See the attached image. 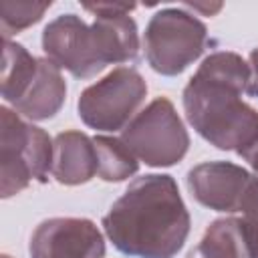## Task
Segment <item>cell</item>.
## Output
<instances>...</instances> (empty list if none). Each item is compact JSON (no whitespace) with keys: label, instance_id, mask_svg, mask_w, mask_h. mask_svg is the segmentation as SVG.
<instances>
[{"label":"cell","instance_id":"cell-1","mask_svg":"<svg viewBox=\"0 0 258 258\" xmlns=\"http://www.w3.org/2000/svg\"><path fill=\"white\" fill-rule=\"evenodd\" d=\"M250 79L248 62L232 50L208 54L181 93L194 131L222 151L240 157L258 143V111L242 101Z\"/></svg>","mask_w":258,"mask_h":258},{"label":"cell","instance_id":"cell-2","mask_svg":"<svg viewBox=\"0 0 258 258\" xmlns=\"http://www.w3.org/2000/svg\"><path fill=\"white\" fill-rule=\"evenodd\" d=\"M101 226L113 246L131 258H173L189 236V212L175 179L145 173L113 202Z\"/></svg>","mask_w":258,"mask_h":258},{"label":"cell","instance_id":"cell-3","mask_svg":"<svg viewBox=\"0 0 258 258\" xmlns=\"http://www.w3.org/2000/svg\"><path fill=\"white\" fill-rule=\"evenodd\" d=\"M42 50L50 62L75 79H91L107 64L139 60L137 22L127 14H97L89 26L75 12L52 18L42 30Z\"/></svg>","mask_w":258,"mask_h":258},{"label":"cell","instance_id":"cell-4","mask_svg":"<svg viewBox=\"0 0 258 258\" xmlns=\"http://www.w3.org/2000/svg\"><path fill=\"white\" fill-rule=\"evenodd\" d=\"M52 159L54 139L14 109L0 107V196L8 200L32 181L46 183Z\"/></svg>","mask_w":258,"mask_h":258},{"label":"cell","instance_id":"cell-5","mask_svg":"<svg viewBox=\"0 0 258 258\" xmlns=\"http://www.w3.org/2000/svg\"><path fill=\"white\" fill-rule=\"evenodd\" d=\"M212 44L206 24L185 8H163L151 16L143 34L145 58L151 71L177 77Z\"/></svg>","mask_w":258,"mask_h":258},{"label":"cell","instance_id":"cell-6","mask_svg":"<svg viewBox=\"0 0 258 258\" xmlns=\"http://www.w3.org/2000/svg\"><path fill=\"white\" fill-rule=\"evenodd\" d=\"M121 139L149 167H171L189 149V133L167 97L153 99L123 129Z\"/></svg>","mask_w":258,"mask_h":258},{"label":"cell","instance_id":"cell-7","mask_svg":"<svg viewBox=\"0 0 258 258\" xmlns=\"http://www.w3.org/2000/svg\"><path fill=\"white\" fill-rule=\"evenodd\" d=\"M145 97V79L131 67H117L81 93L77 113L87 127L115 133L133 121Z\"/></svg>","mask_w":258,"mask_h":258},{"label":"cell","instance_id":"cell-8","mask_svg":"<svg viewBox=\"0 0 258 258\" xmlns=\"http://www.w3.org/2000/svg\"><path fill=\"white\" fill-rule=\"evenodd\" d=\"M30 258H105V238L87 218L42 220L28 244Z\"/></svg>","mask_w":258,"mask_h":258},{"label":"cell","instance_id":"cell-9","mask_svg":"<svg viewBox=\"0 0 258 258\" xmlns=\"http://www.w3.org/2000/svg\"><path fill=\"white\" fill-rule=\"evenodd\" d=\"M252 173L232 161H204L194 165L185 183L191 198L214 212H240Z\"/></svg>","mask_w":258,"mask_h":258},{"label":"cell","instance_id":"cell-10","mask_svg":"<svg viewBox=\"0 0 258 258\" xmlns=\"http://www.w3.org/2000/svg\"><path fill=\"white\" fill-rule=\"evenodd\" d=\"M99 173V157L93 137L83 131H62L54 137L52 177L62 185H81Z\"/></svg>","mask_w":258,"mask_h":258},{"label":"cell","instance_id":"cell-11","mask_svg":"<svg viewBox=\"0 0 258 258\" xmlns=\"http://www.w3.org/2000/svg\"><path fill=\"white\" fill-rule=\"evenodd\" d=\"M64 99L67 83L60 75V69L44 56L38 60V73L24 97L14 105V111L30 121H46L62 109Z\"/></svg>","mask_w":258,"mask_h":258},{"label":"cell","instance_id":"cell-12","mask_svg":"<svg viewBox=\"0 0 258 258\" xmlns=\"http://www.w3.org/2000/svg\"><path fill=\"white\" fill-rule=\"evenodd\" d=\"M187 258H252L242 218L214 220Z\"/></svg>","mask_w":258,"mask_h":258},{"label":"cell","instance_id":"cell-13","mask_svg":"<svg viewBox=\"0 0 258 258\" xmlns=\"http://www.w3.org/2000/svg\"><path fill=\"white\" fill-rule=\"evenodd\" d=\"M38 60L22 44L4 40L2 54V99L8 105H16L38 73Z\"/></svg>","mask_w":258,"mask_h":258},{"label":"cell","instance_id":"cell-14","mask_svg":"<svg viewBox=\"0 0 258 258\" xmlns=\"http://www.w3.org/2000/svg\"><path fill=\"white\" fill-rule=\"evenodd\" d=\"M99 157V177L103 181L119 183L129 179L139 169V159L135 153L125 145L121 137L111 135H95L93 137Z\"/></svg>","mask_w":258,"mask_h":258},{"label":"cell","instance_id":"cell-15","mask_svg":"<svg viewBox=\"0 0 258 258\" xmlns=\"http://www.w3.org/2000/svg\"><path fill=\"white\" fill-rule=\"evenodd\" d=\"M52 2H22V0H2L0 2V28L4 40H10L12 34L36 24Z\"/></svg>","mask_w":258,"mask_h":258},{"label":"cell","instance_id":"cell-16","mask_svg":"<svg viewBox=\"0 0 258 258\" xmlns=\"http://www.w3.org/2000/svg\"><path fill=\"white\" fill-rule=\"evenodd\" d=\"M240 212H242V222H244L252 258H258V179L256 177L250 179V185H248V191L240 206Z\"/></svg>","mask_w":258,"mask_h":258},{"label":"cell","instance_id":"cell-17","mask_svg":"<svg viewBox=\"0 0 258 258\" xmlns=\"http://www.w3.org/2000/svg\"><path fill=\"white\" fill-rule=\"evenodd\" d=\"M83 8L87 12H91L93 16L97 14H119V12H131L135 10V4H127V2H95V4H83Z\"/></svg>","mask_w":258,"mask_h":258},{"label":"cell","instance_id":"cell-18","mask_svg":"<svg viewBox=\"0 0 258 258\" xmlns=\"http://www.w3.org/2000/svg\"><path fill=\"white\" fill-rule=\"evenodd\" d=\"M248 67H250V79H248V87L246 93L254 99H258V46L252 48L250 56H248Z\"/></svg>","mask_w":258,"mask_h":258},{"label":"cell","instance_id":"cell-19","mask_svg":"<svg viewBox=\"0 0 258 258\" xmlns=\"http://www.w3.org/2000/svg\"><path fill=\"white\" fill-rule=\"evenodd\" d=\"M242 159H246V161H248V165L252 167V177H256V179H258V143H256L248 153H244V155H242Z\"/></svg>","mask_w":258,"mask_h":258},{"label":"cell","instance_id":"cell-20","mask_svg":"<svg viewBox=\"0 0 258 258\" xmlns=\"http://www.w3.org/2000/svg\"><path fill=\"white\" fill-rule=\"evenodd\" d=\"M185 8H191L194 12H196V10H202L204 14L212 16V14H216V12L222 8V4H214V6H206V4H185Z\"/></svg>","mask_w":258,"mask_h":258},{"label":"cell","instance_id":"cell-21","mask_svg":"<svg viewBox=\"0 0 258 258\" xmlns=\"http://www.w3.org/2000/svg\"><path fill=\"white\" fill-rule=\"evenodd\" d=\"M0 258H12V256H8V254H2V256H0Z\"/></svg>","mask_w":258,"mask_h":258}]
</instances>
